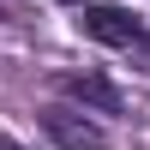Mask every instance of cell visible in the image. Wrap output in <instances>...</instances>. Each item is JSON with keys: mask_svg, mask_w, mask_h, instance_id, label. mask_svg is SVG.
I'll list each match as a JSON object with an SVG mask.
<instances>
[{"mask_svg": "<svg viewBox=\"0 0 150 150\" xmlns=\"http://www.w3.org/2000/svg\"><path fill=\"white\" fill-rule=\"evenodd\" d=\"M78 30L90 36V42H102V48H120V54H126V48L144 36V24L132 18L126 6H84V12H78Z\"/></svg>", "mask_w": 150, "mask_h": 150, "instance_id": "obj_1", "label": "cell"}, {"mask_svg": "<svg viewBox=\"0 0 150 150\" xmlns=\"http://www.w3.org/2000/svg\"><path fill=\"white\" fill-rule=\"evenodd\" d=\"M60 90L78 96L84 108H102V114H120V90L108 78H96V72H60Z\"/></svg>", "mask_w": 150, "mask_h": 150, "instance_id": "obj_3", "label": "cell"}, {"mask_svg": "<svg viewBox=\"0 0 150 150\" xmlns=\"http://www.w3.org/2000/svg\"><path fill=\"white\" fill-rule=\"evenodd\" d=\"M126 60H132V66H138V72H150V30H144V36H138V42H132V48H126Z\"/></svg>", "mask_w": 150, "mask_h": 150, "instance_id": "obj_4", "label": "cell"}, {"mask_svg": "<svg viewBox=\"0 0 150 150\" xmlns=\"http://www.w3.org/2000/svg\"><path fill=\"white\" fill-rule=\"evenodd\" d=\"M42 132L60 150H108V132L96 126L84 108H42Z\"/></svg>", "mask_w": 150, "mask_h": 150, "instance_id": "obj_2", "label": "cell"}, {"mask_svg": "<svg viewBox=\"0 0 150 150\" xmlns=\"http://www.w3.org/2000/svg\"><path fill=\"white\" fill-rule=\"evenodd\" d=\"M0 150H24V144H0Z\"/></svg>", "mask_w": 150, "mask_h": 150, "instance_id": "obj_5", "label": "cell"}]
</instances>
